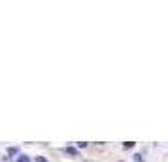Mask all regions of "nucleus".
Instances as JSON below:
<instances>
[{
	"label": "nucleus",
	"mask_w": 168,
	"mask_h": 162,
	"mask_svg": "<svg viewBox=\"0 0 168 162\" xmlns=\"http://www.w3.org/2000/svg\"><path fill=\"white\" fill-rule=\"evenodd\" d=\"M77 147H79V149H83V147H87V141H79V143H77Z\"/></svg>",
	"instance_id": "39448f33"
},
{
	"label": "nucleus",
	"mask_w": 168,
	"mask_h": 162,
	"mask_svg": "<svg viewBox=\"0 0 168 162\" xmlns=\"http://www.w3.org/2000/svg\"><path fill=\"white\" fill-rule=\"evenodd\" d=\"M13 155H17V147H9L8 149V157H13Z\"/></svg>",
	"instance_id": "f03ea898"
},
{
	"label": "nucleus",
	"mask_w": 168,
	"mask_h": 162,
	"mask_svg": "<svg viewBox=\"0 0 168 162\" xmlns=\"http://www.w3.org/2000/svg\"><path fill=\"white\" fill-rule=\"evenodd\" d=\"M125 147H127V149H130V147H134V141H125Z\"/></svg>",
	"instance_id": "20e7f679"
},
{
	"label": "nucleus",
	"mask_w": 168,
	"mask_h": 162,
	"mask_svg": "<svg viewBox=\"0 0 168 162\" xmlns=\"http://www.w3.org/2000/svg\"><path fill=\"white\" fill-rule=\"evenodd\" d=\"M17 162H30V158H28L27 155H21V157L17 158Z\"/></svg>",
	"instance_id": "7ed1b4c3"
},
{
	"label": "nucleus",
	"mask_w": 168,
	"mask_h": 162,
	"mask_svg": "<svg viewBox=\"0 0 168 162\" xmlns=\"http://www.w3.org/2000/svg\"><path fill=\"white\" fill-rule=\"evenodd\" d=\"M36 162H47V160H46L44 157H38V158H36Z\"/></svg>",
	"instance_id": "423d86ee"
},
{
	"label": "nucleus",
	"mask_w": 168,
	"mask_h": 162,
	"mask_svg": "<svg viewBox=\"0 0 168 162\" xmlns=\"http://www.w3.org/2000/svg\"><path fill=\"white\" fill-rule=\"evenodd\" d=\"M66 153L72 155V157H77V149L76 147H66Z\"/></svg>",
	"instance_id": "f257e3e1"
}]
</instances>
